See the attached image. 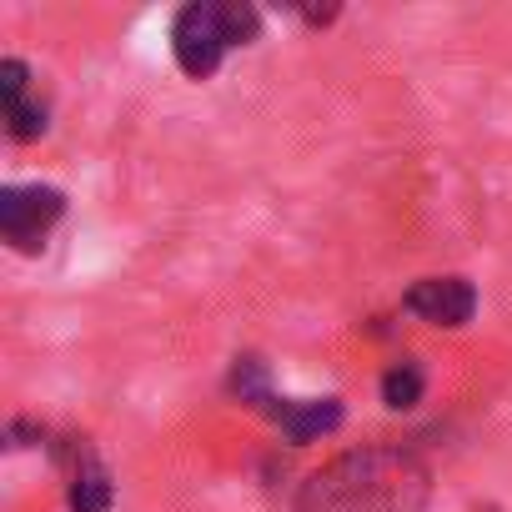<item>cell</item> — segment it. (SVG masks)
Segmentation results:
<instances>
[{
  "label": "cell",
  "mask_w": 512,
  "mask_h": 512,
  "mask_svg": "<svg viewBox=\"0 0 512 512\" xmlns=\"http://www.w3.org/2000/svg\"><path fill=\"white\" fill-rule=\"evenodd\" d=\"M432 467L402 442H367L322 462L292 497V512H427Z\"/></svg>",
  "instance_id": "1"
},
{
  "label": "cell",
  "mask_w": 512,
  "mask_h": 512,
  "mask_svg": "<svg viewBox=\"0 0 512 512\" xmlns=\"http://www.w3.org/2000/svg\"><path fill=\"white\" fill-rule=\"evenodd\" d=\"M256 36H262V11L246 0H191L171 16V56L191 81H211L221 61Z\"/></svg>",
  "instance_id": "2"
},
{
  "label": "cell",
  "mask_w": 512,
  "mask_h": 512,
  "mask_svg": "<svg viewBox=\"0 0 512 512\" xmlns=\"http://www.w3.org/2000/svg\"><path fill=\"white\" fill-rule=\"evenodd\" d=\"M226 392L251 407V412H262L272 427H282V437L292 447H307L317 437H332L342 422H347V407L337 397H282L272 387V367L256 357V352H241L226 372Z\"/></svg>",
  "instance_id": "3"
},
{
  "label": "cell",
  "mask_w": 512,
  "mask_h": 512,
  "mask_svg": "<svg viewBox=\"0 0 512 512\" xmlns=\"http://www.w3.org/2000/svg\"><path fill=\"white\" fill-rule=\"evenodd\" d=\"M61 216H66V191L61 186L31 181V186L0 191V241H6L11 251H21V256H36Z\"/></svg>",
  "instance_id": "4"
},
{
  "label": "cell",
  "mask_w": 512,
  "mask_h": 512,
  "mask_svg": "<svg viewBox=\"0 0 512 512\" xmlns=\"http://www.w3.org/2000/svg\"><path fill=\"white\" fill-rule=\"evenodd\" d=\"M51 457L66 472V507L71 512H111L116 507V482H111L101 452L91 447V437L66 432L51 442Z\"/></svg>",
  "instance_id": "5"
},
{
  "label": "cell",
  "mask_w": 512,
  "mask_h": 512,
  "mask_svg": "<svg viewBox=\"0 0 512 512\" xmlns=\"http://www.w3.org/2000/svg\"><path fill=\"white\" fill-rule=\"evenodd\" d=\"M402 307H407L417 322H427V327L457 332V327H467V322L477 317V287H472L467 277H422V282L407 287Z\"/></svg>",
  "instance_id": "6"
},
{
  "label": "cell",
  "mask_w": 512,
  "mask_h": 512,
  "mask_svg": "<svg viewBox=\"0 0 512 512\" xmlns=\"http://www.w3.org/2000/svg\"><path fill=\"white\" fill-rule=\"evenodd\" d=\"M0 106H6V131H11V141L31 146V141L46 136L51 111H46V101L31 91V66H26L21 56L0 61Z\"/></svg>",
  "instance_id": "7"
},
{
  "label": "cell",
  "mask_w": 512,
  "mask_h": 512,
  "mask_svg": "<svg viewBox=\"0 0 512 512\" xmlns=\"http://www.w3.org/2000/svg\"><path fill=\"white\" fill-rule=\"evenodd\" d=\"M422 397H427V367H422L417 357L387 362V372H382V402H387L392 412H412Z\"/></svg>",
  "instance_id": "8"
},
{
  "label": "cell",
  "mask_w": 512,
  "mask_h": 512,
  "mask_svg": "<svg viewBox=\"0 0 512 512\" xmlns=\"http://www.w3.org/2000/svg\"><path fill=\"white\" fill-rule=\"evenodd\" d=\"M51 432H46V422H36V417H16L11 427H6V447L11 452H21V447H36V442H46ZM51 447V442H46Z\"/></svg>",
  "instance_id": "9"
},
{
  "label": "cell",
  "mask_w": 512,
  "mask_h": 512,
  "mask_svg": "<svg viewBox=\"0 0 512 512\" xmlns=\"http://www.w3.org/2000/svg\"><path fill=\"white\" fill-rule=\"evenodd\" d=\"M292 11H297L307 26H317V31H322V26H332V21L342 16V6H292Z\"/></svg>",
  "instance_id": "10"
}]
</instances>
